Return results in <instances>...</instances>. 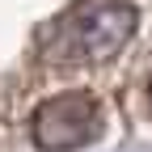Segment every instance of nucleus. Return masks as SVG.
Segmentation results:
<instances>
[{"instance_id": "2", "label": "nucleus", "mask_w": 152, "mask_h": 152, "mask_svg": "<svg viewBox=\"0 0 152 152\" xmlns=\"http://www.w3.org/2000/svg\"><path fill=\"white\" fill-rule=\"evenodd\" d=\"M30 131H34V144L42 152L85 148L89 140H97V131H102V106L93 102L89 93H59V97H47L34 110Z\"/></svg>"}, {"instance_id": "3", "label": "nucleus", "mask_w": 152, "mask_h": 152, "mask_svg": "<svg viewBox=\"0 0 152 152\" xmlns=\"http://www.w3.org/2000/svg\"><path fill=\"white\" fill-rule=\"evenodd\" d=\"M148 106H152V85H148Z\"/></svg>"}, {"instance_id": "1", "label": "nucleus", "mask_w": 152, "mask_h": 152, "mask_svg": "<svg viewBox=\"0 0 152 152\" xmlns=\"http://www.w3.org/2000/svg\"><path fill=\"white\" fill-rule=\"evenodd\" d=\"M131 30H135V9L127 0H76L42 34V51L64 64L110 59L131 38Z\"/></svg>"}]
</instances>
